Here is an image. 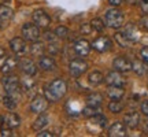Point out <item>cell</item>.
<instances>
[{"instance_id": "6da1fadb", "label": "cell", "mask_w": 148, "mask_h": 137, "mask_svg": "<svg viewBox=\"0 0 148 137\" xmlns=\"http://www.w3.org/2000/svg\"><path fill=\"white\" fill-rule=\"evenodd\" d=\"M67 92V82L63 78H56L51 81L45 88V97L49 101L60 100Z\"/></svg>"}, {"instance_id": "7a4b0ae2", "label": "cell", "mask_w": 148, "mask_h": 137, "mask_svg": "<svg viewBox=\"0 0 148 137\" xmlns=\"http://www.w3.org/2000/svg\"><path fill=\"white\" fill-rule=\"evenodd\" d=\"M104 18H106L107 26L111 27V29H119L123 25V19H125L122 11H119L118 8H110V10H107Z\"/></svg>"}, {"instance_id": "3957f363", "label": "cell", "mask_w": 148, "mask_h": 137, "mask_svg": "<svg viewBox=\"0 0 148 137\" xmlns=\"http://www.w3.org/2000/svg\"><path fill=\"white\" fill-rule=\"evenodd\" d=\"M1 85L7 93H11V95H15L16 92L19 90V86H21V82H19V78L15 74H4V77L1 78Z\"/></svg>"}, {"instance_id": "277c9868", "label": "cell", "mask_w": 148, "mask_h": 137, "mask_svg": "<svg viewBox=\"0 0 148 137\" xmlns=\"http://www.w3.org/2000/svg\"><path fill=\"white\" fill-rule=\"evenodd\" d=\"M21 33H22V37H23L26 41H37V40L40 38V36H41L40 27L37 26L34 22H33V23H30V22L25 23V25L22 26Z\"/></svg>"}, {"instance_id": "5b68a950", "label": "cell", "mask_w": 148, "mask_h": 137, "mask_svg": "<svg viewBox=\"0 0 148 137\" xmlns=\"http://www.w3.org/2000/svg\"><path fill=\"white\" fill-rule=\"evenodd\" d=\"M88 70V64L82 59H73L69 64V71L74 78H77L79 75H82Z\"/></svg>"}, {"instance_id": "8992f818", "label": "cell", "mask_w": 148, "mask_h": 137, "mask_svg": "<svg viewBox=\"0 0 148 137\" xmlns=\"http://www.w3.org/2000/svg\"><path fill=\"white\" fill-rule=\"evenodd\" d=\"M48 101L49 100L47 97H44V96H34L32 103H30L29 110L34 112V114H42L48 108Z\"/></svg>"}, {"instance_id": "52a82bcc", "label": "cell", "mask_w": 148, "mask_h": 137, "mask_svg": "<svg viewBox=\"0 0 148 137\" xmlns=\"http://www.w3.org/2000/svg\"><path fill=\"white\" fill-rule=\"evenodd\" d=\"M104 81H106V84L108 86H125L126 85V79L125 77L122 75V73L119 71H110V73L107 74L106 77H104Z\"/></svg>"}, {"instance_id": "ba28073f", "label": "cell", "mask_w": 148, "mask_h": 137, "mask_svg": "<svg viewBox=\"0 0 148 137\" xmlns=\"http://www.w3.org/2000/svg\"><path fill=\"white\" fill-rule=\"evenodd\" d=\"M33 22L41 29H47L51 25V16L48 15L44 10H36L33 12Z\"/></svg>"}, {"instance_id": "9c48e42d", "label": "cell", "mask_w": 148, "mask_h": 137, "mask_svg": "<svg viewBox=\"0 0 148 137\" xmlns=\"http://www.w3.org/2000/svg\"><path fill=\"white\" fill-rule=\"evenodd\" d=\"M90 45L97 52H107L112 47V41L107 36H100V37H97V38H95Z\"/></svg>"}, {"instance_id": "30bf717a", "label": "cell", "mask_w": 148, "mask_h": 137, "mask_svg": "<svg viewBox=\"0 0 148 137\" xmlns=\"http://www.w3.org/2000/svg\"><path fill=\"white\" fill-rule=\"evenodd\" d=\"M10 48H11V51L15 53V55H18V56H23L27 51L26 41L22 37H14L10 41Z\"/></svg>"}, {"instance_id": "8fae6325", "label": "cell", "mask_w": 148, "mask_h": 137, "mask_svg": "<svg viewBox=\"0 0 148 137\" xmlns=\"http://www.w3.org/2000/svg\"><path fill=\"white\" fill-rule=\"evenodd\" d=\"M90 48H92V45H90L86 40H78V41L74 42V45H73L74 52H75V55L79 56V58L88 56L90 52Z\"/></svg>"}, {"instance_id": "7c38bea8", "label": "cell", "mask_w": 148, "mask_h": 137, "mask_svg": "<svg viewBox=\"0 0 148 137\" xmlns=\"http://www.w3.org/2000/svg\"><path fill=\"white\" fill-rule=\"evenodd\" d=\"M112 67L119 73H127L132 70V62L125 56H116L112 62Z\"/></svg>"}, {"instance_id": "4fadbf2b", "label": "cell", "mask_w": 148, "mask_h": 137, "mask_svg": "<svg viewBox=\"0 0 148 137\" xmlns=\"http://www.w3.org/2000/svg\"><path fill=\"white\" fill-rule=\"evenodd\" d=\"M19 67H21L22 71L26 74V75H29V77L34 75V74H36V71H37L36 63L33 62L32 59H27V58H23V59H21V60H19Z\"/></svg>"}, {"instance_id": "5bb4252c", "label": "cell", "mask_w": 148, "mask_h": 137, "mask_svg": "<svg viewBox=\"0 0 148 137\" xmlns=\"http://www.w3.org/2000/svg\"><path fill=\"white\" fill-rule=\"evenodd\" d=\"M110 137H125L126 136V125L123 122H114L108 129Z\"/></svg>"}, {"instance_id": "9a60e30c", "label": "cell", "mask_w": 148, "mask_h": 137, "mask_svg": "<svg viewBox=\"0 0 148 137\" xmlns=\"http://www.w3.org/2000/svg\"><path fill=\"white\" fill-rule=\"evenodd\" d=\"M123 123L129 126L130 129H134V127L138 126V123H140V115H138L137 111H129L125 114L123 116Z\"/></svg>"}, {"instance_id": "2e32d148", "label": "cell", "mask_w": 148, "mask_h": 137, "mask_svg": "<svg viewBox=\"0 0 148 137\" xmlns=\"http://www.w3.org/2000/svg\"><path fill=\"white\" fill-rule=\"evenodd\" d=\"M18 63H19V60H18L15 56H8V58H5L4 63L1 64L0 70H1V73L3 74H8L18 66Z\"/></svg>"}, {"instance_id": "e0dca14e", "label": "cell", "mask_w": 148, "mask_h": 137, "mask_svg": "<svg viewBox=\"0 0 148 137\" xmlns=\"http://www.w3.org/2000/svg\"><path fill=\"white\" fill-rule=\"evenodd\" d=\"M123 95H125L123 86H108L107 89V96L111 100H121Z\"/></svg>"}, {"instance_id": "ac0fdd59", "label": "cell", "mask_w": 148, "mask_h": 137, "mask_svg": "<svg viewBox=\"0 0 148 137\" xmlns=\"http://www.w3.org/2000/svg\"><path fill=\"white\" fill-rule=\"evenodd\" d=\"M38 67L41 70H45V71H49V70H53L56 67V62L53 60L51 56H44L42 55L40 60H38Z\"/></svg>"}, {"instance_id": "d6986e66", "label": "cell", "mask_w": 148, "mask_h": 137, "mask_svg": "<svg viewBox=\"0 0 148 137\" xmlns=\"http://www.w3.org/2000/svg\"><path fill=\"white\" fill-rule=\"evenodd\" d=\"M123 33L126 34V37L130 40L132 42H136L140 38V30L137 29V26L136 25H133V23H130V25H127L126 27H125V30H123Z\"/></svg>"}, {"instance_id": "ffe728a7", "label": "cell", "mask_w": 148, "mask_h": 137, "mask_svg": "<svg viewBox=\"0 0 148 137\" xmlns=\"http://www.w3.org/2000/svg\"><path fill=\"white\" fill-rule=\"evenodd\" d=\"M4 122L8 127L14 129V127H18L21 125V118H19V115L15 114V112H8V114L4 116Z\"/></svg>"}, {"instance_id": "44dd1931", "label": "cell", "mask_w": 148, "mask_h": 137, "mask_svg": "<svg viewBox=\"0 0 148 137\" xmlns=\"http://www.w3.org/2000/svg\"><path fill=\"white\" fill-rule=\"evenodd\" d=\"M132 70L137 74V75H145L148 71L147 63L144 62L143 59H141V60H134V62H132Z\"/></svg>"}, {"instance_id": "7402d4cb", "label": "cell", "mask_w": 148, "mask_h": 137, "mask_svg": "<svg viewBox=\"0 0 148 137\" xmlns=\"http://www.w3.org/2000/svg\"><path fill=\"white\" fill-rule=\"evenodd\" d=\"M44 51H45V47L44 44L40 42L38 40L37 41H33V44L30 45V55L34 56V58H41L44 55Z\"/></svg>"}, {"instance_id": "603a6c76", "label": "cell", "mask_w": 148, "mask_h": 137, "mask_svg": "<svg viewBox=\"0 0 148 137\" xmlns=\"http://www.w3.org/2000/svg\"><path fill=\"white\" fill-rule=\"evenodd\" d=\"M103 81H104V75H103L100 71H92V73L88 75V82H89L92 86H97V85H100Z\"/></svg>"}, {"instance_id": "cb8c5ba5", "label": "cell", "mask_w": 148, "mask_h": 137, "mask_svg": "<svg viewBox=\"0 0 148 137\" xmlns=\"http://www.w3.org/2000/svg\"><path fill=\"white\" fill-rule=\"evenodd\" d=\"M14 15V12H12V8L8 7V5L5 4H0V21L3 22H7L10 21L11 18Z\"/></svg>"}, {"instance_id": "d4e9b609", "label": "cell", "mask_w": 148, "mask_h": 137, "mask_svg": "<svg viewBox=\"0 0 148 137\" xmlns=\"http://www.w3.org/2000/svg\"><path fill=\"white\" fill-rule=\"evenodd\" d=\"M114 38H115V41L118 42V45H121V47H123V48L130 47V44H132V41L127 38L126 34L123 32H116L115 34H114Z\"/></svg>"}, {"instance_id": "484cf974", "label": "cell", "mask_w": 148, "mask_h": 137, "mask_svg": "<svg viewBox=\"0 0 148 137\" xmlns=\"http://www.w3.org/2000/svg\"><path fill=\"white\" fill-rule=\"evenodd\" d=\"M103 103V96L100 93H90L86 97V105H95V107H99V105Z\"/></svg>"}, {"instance_id": "4316f807", "label": "cell", "mask_w": 148, "mask_h": 137, "mask_svg": "<svg viewBox=\"0 0 148 137\" xmlns=\"http://www.w3.org/2000/svg\"><path fill=\"white\" fill-rule=\"evenodd\" d=\"M48 116L45 115V114H40V116L37 118L36 121H34V123H33V130H37V132H40L42 127H45L48 125Z\"/></svg>"}, {"instance_id": "83f0119b", "label": "cell", "mask_w": 148, "mask_h": 137, "mask_svg": "<svg viewBox=\"0 0 148 137\" xmlns=\"http://www.w3.org/2000/svg\"><path fill=\"white\" fill-rule=\"evenodd\" d=\"M3 104H4L5 108H8V110H15L16 108V100L14 95H11V93H7V95L3 97Z\"/></svg>"}, {"instance_id": "f1b7e54d", "label": "cell", "mask_w": 148, "mask_h": 137, "mask_svg": "<svg viewBox=\"0 0 148 137\" xmlns=\"http://www.w3.org/2000/svg\"><path fill=\"white\" fill-rule=\"evenodd\" d=\"M100 105L99 107H95V105H86L84 110H82V114L85 116H88V118H92V116L97 115V114H100Z\"/></svg>"}, {"instance_id": "f546056e", "label": "cell", "mask_w": 148, "mask_h": 137, "mask_svg": "<svg viewBox=\"0 0 148 137\" xmlns=\"http://www.w3.org/2000/svg\"><path fill=\"white\" fill-rule=\"evenodd\" d=\"M22 89L30 96V93H33V92L36 90V84H34V81H33L32 78L25 79V81H23V84H22Z\"/></svg>"}, {"instance_id": "4dcf8cb0", "label": "cell", "mask_w": 148, "mask_h": 137, "mask_svg": "<svg viewBox=\"0 0 148 137\" xmlns=\"http://www.w3.org/2000/svg\"><path fill=\"white\" fill-rule=\"evenodd\" d=\"M108 110L114 114H118L123 110V103H121V100H111L108 103Z\"/></svg>"}, {"instance_id": "1f68e13d", "label": "cell", "mask_w": 148, "mask_h": 137, "mask_svg": "<svg viewBox=\"0 0 148 137\" xmlns=\"http://www.w3.org/2000/svg\"><path fill=\"white\" fill-rule=\"evenodd\" d=\"M90 26H92V29L96 30V32H103V30H104V26H106V23L101 21L100 18H93V19L90 21Z\"/></svg>"}, {"instance_id": "d6a6232c", "label": "cell", "mask_w": 148, "mask_h": 137, "mask_svg": "<svg viewBox=\"0 0 148 137\" xmlns=\"http://www.w3.org/2000/svg\"><path fill=\"white\" fill-rule=\"evenodd\" d=\"M55 34H56V37H59V38H66L67 34H69V29L66 26H58L56 30H55Z\"/></svg>"}, {"instance_id": "836d02e7", "label": "cell", "mask_w": 148, "mask_h": 137, "mask_svg": "<svg viewBox=\"0 0 148 137\" xmlns=\"http://www.w3.org/2000/svg\"><path fill=\"white\" fill-rule=\"evenodd\" d=\"M48 51L52 53V55L58 53V52H59V44H56V42L51 41V42H49V45H48Z\"/></svg>"}, {"instance_id": "e575fe53", "label": "cell", "mask_w": 148, "mask_h": 137, "mask_svg": "<svg viewBox=\"0 0 148 137\" xmlns=\"http://www.w3.org/2000/svg\"><path fill=\"white\" fill-rule=\"evenodd\" d=\"M140 59H143L145 63H148V47H143L140 49Z\"/></svg>"}, {"instance_id": "d590c367", "label": "cell", "mask_w": 148, "mask_h": 137, "mask_svg": "<svg viewBox=\"0 0 148 137\" xmlns=\"http://www.w3.org/2000/svg\"><path fill=\"white\" fill-rule=\"evenodd\" d=\"M12 136V133H11V127H1L0 129V137H10Z\"/></svg>"}, {"instance_id": "8d00e7d4", "label": "cell", "mask_w": 148, "mask_h": 137, "mask_svg": "<svg viewBox=\"0 0 148 137\" xmlns=\"http://www.w3.org/2000/svg\"><path fill=\"white\" fill-rule=\"evenodd\" d=\"M93 29L90 26V23H84L82 26H81V33H84V34H89Z\"/></svg>"}, {"instance_id": "74e56055", "label": "cell", "mask_w": 148, "mask_h": 137, "mask_svg": "<svg viewBox=\"0 0 148 137\" xmlns=\"http://www.w3.org/2000/svg\"><path fill=\"white\" fill-rule=\"evenodd\" d=\"M140 7L145 15H148V0H140Z\"/></svg>"}, {"instance_id": "f35d334b", "label": "cell", "mask_w": 148, "mask_h": 137, "mask_svg": "<svg viewBox=\"0 0 148 137\" xmlns=\"http://www.w3.org/2000/svg\"><path fill=\"white\" fill-rule=\"evenodd\" d=\"M140 110H141V112H143L144 115L148 118V100H144L143 103H141V105H140Z\"/></svg>"}, {"instance_id": "ab89813d", "label": "cell", "mask_w": 148, "mask_h": 137, "mask_svg": "<svg viewBox=\"0 0 148 137\" xmlns=\"http://www.w3.org/2000/svg\"><path fill=\"white\" fill-rule=\"evenodd\" d=\"M140 26L143 27V29H145V30H148V15L143 16V18L140 19Z\"/></svg>"}, {"instance_id": "60d3db41", "label": "cell", "mask_w": 148, "mask_h": 137, "mask_svg": "<svg viewBox=\"0 0 148 137\" xmlns=\"http://www.w3.org/2000/svg\"><path fill=\"white\" fill-rule=\"evenodd\" d=\"M44 37H45V38H47L48 41L51 42V41H53V40H55V37H56V34H55V33H52V32H47L45 34H44Z\"/></svg>"}, {"instance_id": "b9f144b4", "label": "cell", "mask_w": 148, "mask_h": 137, "mask_svg": "<svg viewBox=\"0 0 148 137\" xmlns=\"http://www.w3.org/2000/svg\"><path fill=\"white\" fill-rule=\"evenodd\" d=\"M38 137H52L53 134L51 132H47V130H40V133H37Z\"/></svg>"}, {"instance_id": "7bdbcfd3", "label": "cell", "mask_w": 148, "mask_h": 137, "mask_svg": "<svg viewBox=\"0 0 148 137\" xmlns=\"http://www.w3.org/2000/svg\"><path fill=\"white\" fill-rule=\"evenodd\" d=\"M108 3H110L112 7H118V5H121L123 3V0H108Z\"/></svg>"}, {"instance_id": "ee69618b", "label": "cell", "mask_w": 148, "mask_h": 137, "mask_svg": "<svg viewBox=\"0 0 148 137\" xmlns=\"http://www.w3.org/2000/svg\"><path fill=\"white\" fill-rule=\"evenodd\" d=\"M4 58H5V51L1 47H0V62H1V60H3Z\"/></svg>"}, {"instance_id": "f6af8a7d", "label": "cell", "mask_w": 148, "mask_h": 137, "mask_svg": "<svg viewBox=\"0 0 148 137\" xmlns=\"http://www.w3.org/2000/svg\"><path fill=\"white\" fill-rule=\"evenodd\" d=\"M4 125H5L4 116H0V129H1V127H4Z\"/></svg>"}, {"instance_id": "bcb514c9", "label": "cell", "mask_w": 148, "mask_h": 137, "mask_svg": "<svg viewBox=\"0 0 148 137\" xmlns=\"http://www.w3.org/2000/svg\"><path fill=\"white\" fill-rule=\"evenodd\" d=\"M145 132L148 133V122H147V123H145Z\"/></svg>"}, {"instance_id": "7dc6e473", "label": "cell", "mask_w": 148, "mask_h": 137, "mask_svg": "<svg viewBox=\"0 0 148 137\" xmlns=\"http://www.w3.org/2000/svg\"><path fill=\"white\" fill-rule=\"evenodd\" d=\"M1 1H3V0H0V3H1Z\"/></svg>"}]
</instances>
